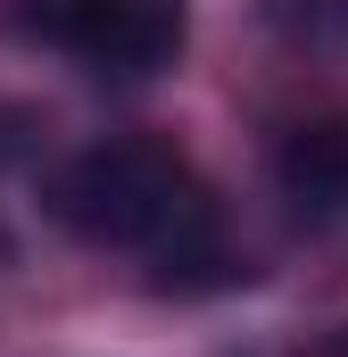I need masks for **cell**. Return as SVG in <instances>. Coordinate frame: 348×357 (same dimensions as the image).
Here are the masks:
<instances>
[{
	"mask_svg": "<svg viewBox=\"0 0 348 357\" xmlns=\"http://www.w3.org/2000/svg\"><path fill=\"white\" fill-rule=\"evenodd\" d=\"M33 25L100 75H158L182 50V0H33Z\"/></svg>",
	"mask_w": 348,
	"mask_h": 357,
	"instance_id": "2",
	"label": "cell"
},
{
	"mask_svg": "<svg viewBox=\"0 0 348 357\" xmlns=\"http://www.w3.org/2000/svg\"><path fill=\"white\" fill-rule=\"evenodd\" d=\"M274 183L282 199L307 216V225H340L348 216V116H315L282 142L274 158Z\"/></svg>",
	"mask_w": 348,
	"mask_h": 357,
	"instance_id": "3",
	"label": "cell"
},
{
	"mask_svg": "<svg viewBox=\"0 0 348 357\" xmlns=\"http://www.w3.org/2000/svg\"><path fill=\"white\" fill-rule=\"evenodd\" d=\"M50 216L116 258L158 274H216L224 266V216L199 167L166 142H91L50 175Z\"/></svg>",
	"mask_w": 348,
	"mask_h": 357,
	"instance_id": "1",
	"label": "cell"
},
{
	"mask_svg": "<svg viewBox=\"0 0 348 357\" xmlns=\"http://www.w3.org/2000/svg\"><path fill=\"white\" fill-rule=\"evenodd\" d=\"M307 357H348V333H332V341H315Z\"/></svg>",
	"mask_w": 348,
	"mask_h": 357,
	"instance_id": "4",
	"label": "cell"
}]
</instances>
